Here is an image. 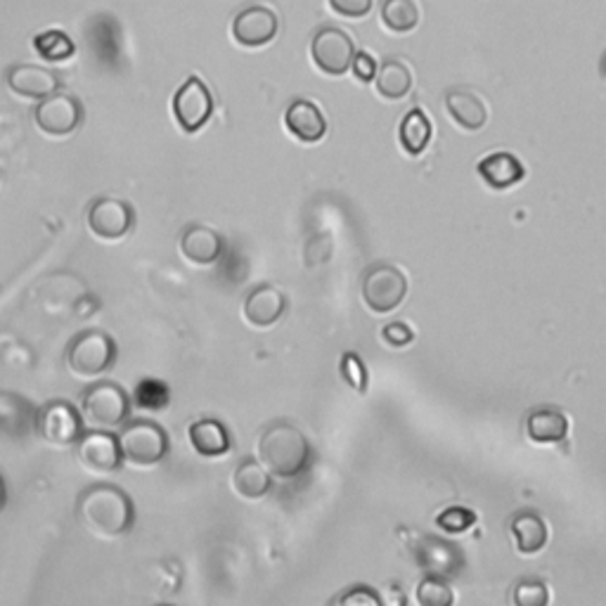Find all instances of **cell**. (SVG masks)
I'll return each mask as SVG.
<instances>
[{
	"instance_id": "obj_1",
	"label": "cell",
	"mask_w": 606,
	"mask_h": 606,
	"mask_svg": "<svg viewBox=\"0 0 606 606\" xmlns=\"http://www.w3.org/2000/svg\"><path fill=\"white\" fill-rule=\"evenodd\" d=\"M76 516L83 528L100 541H119L135 524L133 500L110 483L85 489L76 500Z\"/></svg>"
},
{
	"instance_id": "obj_2",
	"label": "cell",
	"mask_w": 606,
	"mask_h": 606,
	"mask_svg": "<svg viewBox=\"0 0 606 606\" xmlns=\"http://www.w3.org/2000/svg\"><path fill=\"white\" fill-rule=\"evenodd\" d=\"M258 460L273 476L294 479L310 462V443L301 429L289 422H275L258 439Z\"/></svg>"
},
{
	"instance_id": "obj_3",
	"label": "cell",
	"mask_w": 606,
	"mask_h": 606,
	"mask_svg": "<svg viewBox=\"0 0 606 606\" xmlns=\"http://www.w3.org/2000/svg\"><path fill=\"white\" fill-rule=\"evenodd\" d=\"M116 439L124 464L137 472L154 470L168 455L166 431L152 420H129L119 429Z\"/></svg>"
},
{
	"instance_id": "obj_4",
	"label": "cell",
	"mask_w": 606,
	"mask_h": 606,
	"mask_svg": "<svg viewBox=\"0 0 606 606\" xmlns=\"http://www.w3.org/2000/svg\"><path fill=\"white\" fill-rule=\"evenodd\" d=\"M81 418L89 429L114 434L131 420V396L114 382H93L81 396Z\"/></svg>"
},
{
	"instance_id": "obj_5",
	"label": "cell",
	"mask_w": 606,
	"mask_h": 606,
	"mask_svg": "<svg viewBox=\"0 0 606 606\" xmlns=\"http://www.w3.org/2000/svg\"><path fill=\"white\" fill-rule=\"evenodd\" d=\"M116 341L107 332H81L66 351V370L81 382H97L116 366Z\"/></svg>"
},
{
	"instance_id": "obj_6",
	"label": "cell",
	"mask_w": 606,
	"mask_h": 606,
	"mask_svg": "<svg viewBox=\"0 0 606 606\" xmlns=\"http://www.w3.org/2000/svg\"><path fill=\"white\" fill-rule=\"evenodd\" d=\"M85 424L81 410L66 401H50L37 412V434L50 448H74L83 436Z\"/></svg>"
},
{
	"instance_id": "obj_7",
	"label": "cell",
	"mask_w": 606,
	"mask_h": 606,
	"mask_svg": "<svg viewBox=\"0 0 606 606\" xmlns=\"http://www.w3.org/2000/svg\"><path fill=\"white\" fill-rule=\"evenodd\" d=\"M408 297V277L391 264L372 266L362 277V299L374 314H391Z\"/></svg>"
},
{
	"instance_id": "obj_8",
	"label": "cell",
	"mask_w": 606,
	"mask_h": 606,
	"mask_svg": "<svg viewBox=\"0 0 606 606\" xmlns=\"http://www.w3.org/2000/svg\"><path fill=\"white\" fill-rule=\"evenodd\" d=\"M356 53L353 39L339 27H320L310 41V55L327 76H343L351 72Z\"/></svg>"
},
{
	"instance_id": "obj_9",
	"label": "cell",
	"mask_w": 606,
	"mask_h": 606,
	"mask_svg": "<svg viewBox=\"0 0 606 606\" xmlns=\"http://www.w3.org/2000/svg\"><path fill=\"white\" fill-rule=\"evenodd\" d=\"M173 116L185 133L202 131L214 116V95L199 76H189L173 95Z\"/></svg>"
},
{
	"instance_id": "obj_10",
	"label": "cell",
	"mask_w": 606,
	"mask_h": 606,
	"mask_svg": "<svg viewBox=\"0 0 606 606\" xmlns=\"http://www.w3.org/2000/svg\"><path fill=\"white\" fill-rule=\"evenodd\" d=\"M74 450H76L79 464L85 472L95 476L116 474L121 470V464H124L119 439L112 434V431H97V429L83 431V436L76 441Z\"/></svg>"
},
{
	"instance_id": "obj_11",
	"label": "cell",
	"mask_w": 606,
	"mask_h": 606,
	"mask_svg": "<svg viewBox=\"0 0 606 606\" xmlns=\"http://www.w3.org/2000/svg\"><path fill=\"white\" fill-rule=\"evenodd\" d=\"M85 223H89V230L100 242H121L135 228V212L126 202L114 197H100L91 204Z\"/></svg>"
},
{
	"instance_id": "obj_12",
	"label": "cell",
	"mask_w": 606,
	"mask_h": 606,
	"mask_svg": "<svg viewBox=\"0 0 606 606\" xmlns=\"http://www.w3.org/2000/svg\"><path fill=\"white\" fill-rule=\"evenodd\" d=\"M33 121L37 126L50 137H66L79 131L83 121L81 100L66 93H53L41 100L33 110Z\"/></svg>"
},
{
	"instance_id": "obj_13",
	"label": "cell",
	"mask_w": 606,
	"mask_h": 606,
	"mask_svg": "<svg viewBox=\"0 0 606 606\" xmlns=\"http://www.w3.org/2000/svg\"><path fill=\"white\" fill-rule=\"evenodd\" d=\"M280 31V17L268 6H249L233 20V37L239 45H268Z\"/></svg>"
},
{
	"instance_id": "obj_14",
	"label": "cell",
	"mask_w": 606,
	"mask_h": 606,
	"mask_svg": "<svg viewBox=\"0 0 606 606\" xmlns=\"http://www.w3.org/2000/svg\"><path fill=\"white\" fill-rule=\"evenodd\" d=\"M8 85L14 95L27 100H45L60 91L58 72L39 64H17L8 72Z\"/></svg>"
},
{
	"instance_id": "obj_15",
	"label": "cell",
	"mask_w": 606,
	"mask_h": 606,
	"mask_svg": "<svg viewBox=\"0 0 606 606\" xmlns=\"http://www.w3.org/2000/svg\"><path fill=\"white\" fill-rule=\"evenodd\" d=\"M445 110L455 124L466 131L476 133L489 124V105L472 89H453L445 93Z\"/></svg>"
},
{
	"instance_id": "obj_16",
	"label": "cell",
	"mask_w": 606,
	"mask_h": 606,
	"mask_svg": "<svg viewBox=\"0 0 606 606\" xmlns=\"http://www.w3.org/2000/svg\"><path fill=\"white\" fill-rule=\"evenodd\" d=\"M287 310V299L285 294L273 287V285H261L249 291V297L245 299V306H242V314H245V320L251 327H273L277 320L283 318Z\"/></svg>"
},
{
	"instance_id": "obj_17",
	"label": "cell",
	"mask_w": 606,
	"mask_h": 606,
	"mask_svg": "<svg viewBox=\"0 0 606 606\" xmlns=\"http://www.w3.org/2000/svg\"><path fill=\"white\" fill-rule=\"evenodd\" d=\"M287 131L301 143H320L327 135V119L310 100H294L285 112Z\"/></svg>"
},
{
	"instance_id": "obj_18",
	"label": "cell",
	"mask_w": 606,
	"mask_h": 606,
	"mask_svg": "<svg viewBox=\"0 0 606 606\" xmlns=\"http://www.w3.org/2000/svg\"><path fill=\"white\" fill-rule=\"evenodd\" d=\"M181 254L193 266H214L223 254V237L209 225H189L181 237Z\"/></svg>"
},
{
	"instance_id": "obj_19",
	"label": "cell",
	"mask_w": 606,
	"mask_h": 606,
	"mask_svg": "<svg viewBox=\"0 0 606 606\" xmlns=\"http://www.w3.org/2000/svg\"><path fill=\"white\" fill-rule=\"evenodd\" d=\"M479 176L493 189H510L526 176L524 164L512 152H493L476 164Z\"/></svg>"
},
{
	"instance_id": "obj_20",
	"label": "cell",
	"mask_w": 606,
	"mask_h": 606,
	"mask_svg": "<svg viewBox=\"0 0 606 606\" xmlns=\"http://www.w3.org/2000/svg\"><path fill=\"white\" fill-rule=\"evenodd\" d=\"M187 436H189V445H193L195 453L202 458H212V460L223 458L228 455L233 448L230 431L225 429L218 420H209V418L189 424Z\"/></svg>"
},
{
	"instance_id": "obj_21",
	"label": "cell",
	"mask_w": 606,
	"mask_h": 606,
	"mask_svg": "<svg viewBox=\"0 0 606 606\" xmlns=\"http://www.w3.org/2000/svg\"><path fill=\"white\" fill-rule=\"evenodd\" d=\"M524 429L533 443H559L568 434V418L559 408L543 405L528 412Z\"/></svg>"
},
{
	"instance_id": "obj_22",
	"label": "cell",
	"mask_w": 606,
	"mask_h": 606,
	"mask_svg": "<svg viewBox=\"0 0 606 606\" xmlns=\"http://www.w3.org/2000/svg\"><path fill=\"white\" fill-rule=\"evenodd\" d=\"M412 66L401 58H387L377 69V91L387 100H401L412 91Z\"/></svg>"
},
{
	"instance_id": "obj_23",
	"label": "cell",
	"mask_w": 606,
	"mask_h": 606,
	"mask_svg": "<svg viewBox=\"0 0 606 606\" xmlns=\"http://www.w3.org/2000/svg\"><path fill=\"white\" fill-rule=\"evenodd\" d=\"M273 486L270 472L261 464V460H245L237 464L233 472V489L245 500H261L268 495Z\"/></svg>"
},
{
	"instance_id": "obj_24",
	"label": "cell",
	"mask_w": 606,
	"mask_h": 606,
	"mask_svg": "<svg viewBox=\"0 0 606 606\" xmlns=\"http://www.w3.org/2000/svg\"><path fill=\"white\" fill-rule=\"evenodd\" d=\"M431 135H434V126H431V119L420 107L410 110L401 121V129H398V141H401L410 157H420L422 152H427Z\"/></svg>"
},
{
	"instance_id": "obj_25",
	"label": "cell",
	"mask_w": 606,
	"mask_h": 606,
	"mask_svg": "<svg viewBox=\"0 0 606 606\" xmlns=\"http://www.w3.org/2000/svg\"><path fill=\"white\" fill-rule=\"evenodd\" d=\"M512 538L516 549L522 554H535L541 552L547 543V526L543 522V516L535 512H518L512 518Z\"/></svg>"
},
{
	"instance_id": "obj_26",
	"label": "cell",
	"mask_w": 606,
	"mask_h": 606,
	"mask_svg": "<svg viewBox=\"0 0 606 606\" xmlns=\"http://www.w3.org/2000/svg\"><path fill=\"white\" fill-rule=\"evenodd\" d=\"M131 405L143 412H162L171 405V389L164 379L145 377L133 389Z\"/></svg>"
},
{
	"instance_id": "obj_27",
	"label": "cell",
	"mask_w": 606,
	"mask_h": 606,
	"mask_svg": "<svg viewBox=\"0 0 606 606\" xmlns=\"http://www.w3.org/2000/svg\"><path fill=\"white\" fill-rule=\"evenodd\" d=\"M422 20V10L418 0H384L382 22L396 33H408Z\"/></svg>"
},
{
	"instance_id": "obj_28",
	"label": "cell",
	"mask_w": 606,
	"mask_h": 606,
	"mask_svg": "<svg viewBox=\"0 0 606 606\" xmlns=\"http://www.w3.org/2000/svg\"><path fill=\"white\" fill-rule=\"evenodd\" d=\"M33 48H37V53L45 62H66L76 53V43L69 39L64 31H58V29L39 33V37L33 39Z\"/></svg>"
},
{
	"instance_id": "obj_29",
	"label": "cell",
	"mask_w": 606,
	"mask_h": 606,
	"mask_svg": "<svg viewBox=\"0 0 606 606\" xmlns=\"http://www.w3.org/2000/svg\"><path fill=\"white\" fill-rule=\"evenodd\" d=\"M418 602L422 606H450L455 602L453 590L439 576H429L418 587Z\"/></svg>"
},
{
	"instance_id": "obj_30",
	"label": "cell",
	"mask_w": 606,
	"mask_h": 606,
	"mask_svg": "<svg viewBox=\"0 0 606 606\" xmlns=\"http://www.w3.org/2000/svg\"><path fill=\"white\" fill-rule=\"evenodd\" d=\"M549 602L547 585L538 578H524L514 585V604L518 606H545Z\"/></svg>"
},
{
	"instance_id": "obj_31",
	"label": "cell",
	"mask_w": 606,
	"mask_h": 606,
	"mask_svg": "<svg viewBox=\"0 0 606 606\" xmlns=\"http://www.w3.org/2000/svg\"><path fill=\"white\" fill-rule=\"evenodd\" d=\"M436 524L448 533H464L476 524V514L464 507H450L443 514H439Z\"/></svg>"
},
{
	"instance_id": "obj_32",
	"label": "cell",
	"mask_w": 606,
	"mask_h": 606,
	"mask_svg": "<svg viewBox=\"0 0 606 606\" xmlns=\"http://www.w3.org/2000/svg\"><path fill=\"white\" fill-rule=\"evenodd\" d=\"M341 374L346 379V384L353 387L358 393H366L368 389V372L362 360L356 353H343L341 358Z\"/></svg>"
},
{
	"instance_id": "obj_33",
	"label": "cell",
	"mask_w": 606,
	"mask_h": 606,
	"mask_svg": "<svg viewBox=\"0 0 606 606\" xmlns=\"http://www.w3.org/2000/svg\"><path fill=\"white\" fill-rule=\"evenodd\" d=\"M330 8L349 20H362L374 8V0H330Z\"/></svg>"
},
{
	"instance_id": "obj_34",
	"label": "cell",
	"mask_w": 606,
	"mask_h": 606,
	"mask_svg": "<svg viewBox=\"0 0 606 606\" xmlns=\"http://www.w3.org/2000/svg\"><path fill=\"white\" fill-rule=\"evenodd\" d=\"M337 604H360V606H382V597H379L374 590L366 585H358L353 590L335 599Z\"/></svg>"
},
{
	"instance_id": "obj_35",
	"label": "cell",
	"mask_w": 606,
	"mask_h": 606,
	"mask_svg": "<svg viewBox=\"0 0 606 606\" xmlns=\"http://www.w3.org/2000/svg\"><path fill=\"white\" fill-rule=\"evenodd\" d=\"M351 69H353V74L358 76V81L370 83V81H374L379 66H377V60L370 53H366V50H360V53H356V58H353Z\"/></svg>"
},
{
	"instance_id": "obj_36",
	"label": "cell",
	"mask_w": 606,
	"mask_h": 606,
	"mask_svg": "<svg viewBox=\"0 0 606 606\" xmlns=\"http://www.w3.org/2000/svg\"><path fill=\"white\" fill-rule=\"evenodd\" d=\"M382 337H384L387 343L396 346V349H401V346L412 343V339H414V335L410 332V327L403 325V322H391V325H387L384 330H382Z\"/></svg>"
},
{
	"instance_id": "obj_37",
	"label": "cell",
	"mask_w": 606,
	"mask_h": 606,
	"mask_svg": "<svg viewBox=\"0 0 606 606\" xmlns=\"http://www.w3.org/2000/svg\"><path fill=\"white\" fill-rule=\"evenodd\" d=\"M6 502H8V491H6V481H3V476H0V512L6 510Z\"/></svg>"
},
{
	"instance_id": "obj_38",
	"label": "cell",
	"mask_w": 606,
	"mask_h": 606,
	"mask_svg": "<svg viewBox=\"0 0 606 606\" xmlns=\"http://www.w3.org/2000/svg\"><path fill=\"white\" fill-rule=\"evenodd\" d=\"M599 72H602V76L606 79V53L602 55V62H599Z\"/></svg>"
}]
</instances>
